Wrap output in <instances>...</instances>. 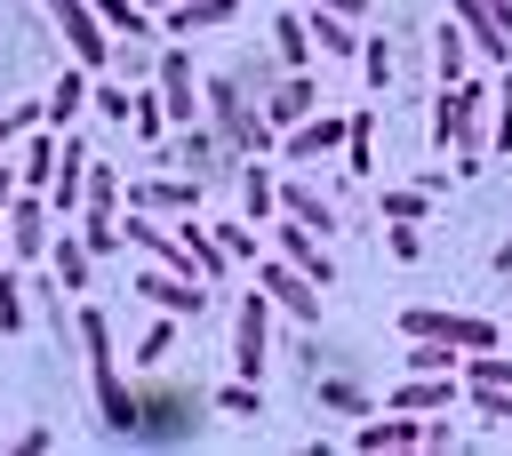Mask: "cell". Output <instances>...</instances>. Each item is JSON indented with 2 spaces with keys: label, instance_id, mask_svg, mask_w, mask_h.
Wrapping results in <instances>:
<instances>
[{
  "label": "cell",
  "instance_id": "cell-1",
  "mask_svg": "<svg viewBox=\"0 0 512 456\" xmlns=\"http://www.w3.org/2000/svg\"><path fill=\"white\" fill-rule=\"evenodd\" d=\"M488 96L496 88H480V80H448L440 96H432V152H456L448 168L456 176H480L488 168Z\"/></svg>",
  "mask_w": 512,
  "mask_h": 456
},
{
  "label": "cell",
  "instance_id": "cell-2",
  "mask_svg": "<svg viewBox=\"0 0 512 456\" xmlns=\"http://www.w3.org/2000/svg\"><path fill=\"white\" fill-rule=\"evenodd\" d=\"M208 408L216 400L200 384H176V376L152 368V384H136V448H184V440H200Z\"/></svg>",
  "mask_w": 512,
  "mask_h": 456
},
{
  "label": "cell",
  "instance_id": "cell-3",
  "mask_svg": "<svg viewBox=\"0 0 512 456\" xmlns=\"http://www.w3.org/2000/svg\"><path fill=\"white\" fill-rule=\"evenodd\" d=\"M40 8H48V24L64 32V56H72V64H88V72H104V64H112V48H120V40L104 32L96 0H40Z\"/></svg>",
  "mask_w": 512,
  "mask_h": 456
},
{
  "label": "cell",
  "instance_id": "cell-4",
  "mask_svg": "<svg viewBox=\"0 0 512 456\" xmlns=\"http://www.w3.org/2000/svg\"><path fill=\"white\" fill-rule=\"evenodd\" d=\"M256 288H264V296H272V312H288L296 328H320V280H312V272H296L280 248H272V256H256Z\"/></svg>",
  "mask_w": 512,
  "mask_h": 456
},
{
  "label": "cell",
  "instance_id": "cell-5",
  "mask_svg": "<svg viewBox=\"0 0 512 456\" xmlns=\"http://www.w3.org/2000/svg\"><path fill=\"white\" fill-rule=\"evenodd\" d=\"M400 336H440L456 352H488L496 344V320L488 312H448V304H408L400 312Z\"/></svg>",
  "mask_w": 512,
  "mask_h": 456
},
{
  "label": "cell",
  "instance_id": "cell-6",
  "mask_svg": "<svg viewBox=\"0 0 512 456\" xmlns=\"http://www.w3.org/2000/svg\"><path fill=\"white\" fill-rule=\"evenodd\" d=\"M264 360H272V296L248 288V296L232 304V368L264 384Z\"/></svg>",
  "mask_w": 512,
  "mask_h": 456
},
{
  "label": "cell",
  "instance_id": "cell-7",
  "mask_svg": "<svg viewBox=\"0 0 512 456\" xmlns=\"http://www.w3.org/2000/svg\"><path fill=\"white\" fill-rule=\"evenodd\" d=\"M152 88H160V104H168V128L208 120V96H200V72H192L184 48H160V56H152Z\"/></svg>",
  "mask_w": 512,
  "mask_h": 456
},
{
  "label": "cell",
  "instance_id": "cell-8",
  "mask_svg": "<svg viewBox=\"0 0 512 456\" xmlns=\"http://www.w3.org/2000/svg\"><path fill=\"white\" fill-rule=\"evenodd\" d=\"M48 240H56V200L48 192H16L8 200V256L16 264H48Z\"/></svg>",
  "mask_w": 512,
  "mask_h": 456
},
{
  "label": "cell",
  "instance_id": "cell-9",
  "mask_svg": "<svg viewBox=\"0 0 512 456\" xmlns=\"http://www.w3.org/2000/svg\"><path fill=\"white\" fill-rule=\"evenodd\" d=\"M448 16L464 24L472 56H488V64H512V0H448Z\"/></svg>",
  "mask_w": 512,
  "mask_h": 456
},
{
  "label": "cell",
  "instance_id": "cell-10",
  "mask_svg": "<svg viewBox=\"0 0 512 456\" xmlns=\"http://www.w3.org/2000/svg\"><path fill=\"white\" fill-rule=\"evenodd\" d=\"M136 296H144L152 312H176V320H200V312H208V280L168 272V264H144V272H136Z\"/></svg>",
  "mask_w": 512,
  "mask_h": 456
},
{
  "label": "cell",
  "instance_id": "cell-11",
  "mask_svg": "<svg viewBox=\"0 0 512 456\" xmlns=\"http://www.w3.org/2000/svg\"><path fill=\"white\" fill-rule=\"evenodd\" d=\"M208 192V176H184V168H160V176H136L128 184V208H152V216H192Z\"/></svg>",
  "mask_w": 512,
  "mask_h": 456
},
{
  "label": "cell",
  "instance_id": "cell-12",
  "mask_svg": "<svg viewBox=\"0 0 512 456\" xmlns=\"http://www.w3.org/2000/svg\"><path fill=\"white\" fill-rule=\"evenodd\" d=\"M152 160H176L184 176H224L232 144H224V136L208 128V120H184V128H176V144H168V152H152Z\"/></svg>",
  "mask_w": 512,
  "mask_h": 456
},
{
  "label": "cell",
  "instance_id": "cell-13",
  "mask_svg": "<svg viewBox=\"0 0 512 456\" xmlns=\"http://www.w3.org/2000/svg\"><path fill=\"white\" fill-rule=\"evenodd\" d=\"M456 400H464V368H440V376H416L408 368L392 384V408H408V416H448Z\"/></svg>",
  "mask_w": 512,
  "mask_h": 456
},
{
  "label": "cell",
  "instance_id": "cell-14",
  "mask_svg": "<svg viewBox=\"0 0 512 456\" xmlns=\"http://www.w3.org/2000/svg\"><path fill=\"white\" fill-rule=\"evenodd\" d=\"M272 248H280L296 272H312L320 288H336V256L320 248V232H312V224H296V216H272Z\"/></svg>",
  "mask_w": 512,
  "mask_h": 456
},
{
  "label": "cell",
  "instance_id": "cell-15",
  "mask_svg": "<svg viewBox=\"0 0 512 456\" xmlns=\"http://www.w3.org/2000/svg\"><path fill=\"white\" fill-rule=\"evenodd\" d=\"M88 384H96V424L112 440H136V384L120 376V360L112 368H88Z\"/></svg>",
  "mask_w": 512,
  "mask_h": 456
},
{
  "label": "cell",
  "instance_id": "cell-16",
  "mask_svg": "<svg viewBox=\"0 0 512 456\" xmlns=\"http://www.w3.org/2000/svg\"><path fill=\"white\" fill-rule=\"evenodd\" d=\"M352 448H360V456H408V448H424V416H408V408L368 416V424L352 432Z\"/></svg>",
  "mask_w": 512,
  "mask_h": 456
},
{
  "label": "cell",
  "instance_id": "cell-17",
  "mask_svg": "<svg viewBox=\"0 0 512 456\" xmlns=\"http://www.w3.org/2000/svg\"><path fill=\"white\" fill-rule=\"evenodd\" d=\"M328 152H344V112H312L280 128V160H328Z\"/></svg>",
  "mask_w": 512,
  "mask_h": 456
},
{
  "label": "cell",
  "instance_id": "cell-18",
  "mask_svg": "<svg viewBox=\"0 0 512 456\" xmlns=\"http://www.w3.org/2000/svg\"><path fill=\"white\" fill-rule=\"evenodd\" d=\"M312 112H320V80H312V72H280L272 96H264V120H272V128H296V120H312Z\"/></svg>",
  "mask_w": 512,
  "mask_h": 456
},
{
  "label": "cell",
  "instance_id": "cell-19",
  "mask_svg": "<svg viewBox=\"0 0 512 456\" xmlns=\"http://www.w3.org/2000/svg\"><path fill=\"white\" fill-rule=\"evenodd\" d=\"M56 160H64V144H56V128L40 120V128L24 136V152H16V176H24V192H48V184H56Z\"/></svg>",
  "mask_w": 512,
  "mask_h": 456
},
{
  "label": "cell",
  "instance_id": "cell-20",
  "mask_svg": "<svg viewBox=\"0 0 512 456\" xmlns=\"http://www.w3.org/2000/svg\"><path fill=\"white\" fill-rule=\"evenodd\" d=\"M48 272H56V288L80 296V288L96 280V248H88L80 232H56V240H48Z\"/></svg>",
  "mask_w": 512,
  "mask_h": 456
},
{
  "label": "cell",
  "instance_id": "cell-21",
  "mask_svg": "<svg viewBox=\"0 0 512 456\" xmlns=\"http://www.w3.org/2000/svg\"><path fill=\"white\" fill-rule=\"evenodd\" d=\"M232 16H240V0H168L160 32H224Z\"/></svg>",
  "mask_w": 512,
  "mask_h": 456
},
{
  "label": "cell",
  "instance_id": "cell-22",
  "mask_svg": "<svg viewBox=\"0 0 512 456\" xmlns=\"http://www.w3.org/2000/svg\"><path fill=\"white\" fill-rule=\"evenodd\" d=\"M240 216H248V224H272V216H280V176H272L264 160H240Z\"/></svg>",
  "mask_w": 512,
  "mask_h": 456
},
{
  "label": "cell",
  "instance_id": "cell-23",
  "mask_svg": "<svg viewBox=\"0 0 512 456\" xmlns=\"http://www.w3.org/2000/svg\"><path fill=\"white\" fill-rule=\"evenodd\" d=\"M96 16H104V32L128 40V48H152V32H160V16H152L144 0H96Z\"/></svg>",
  "mask_w": 512,
  "mask_h": 456
},
{
  "label": "cell",
  "instance_id": "cell-24",
  "mask_svg": "<svg viewBox=\"0 0 512 456\" xmlns=\"http://www.w3.org/2000/svg\"><path fill=\"white\" fill-rule=\"evenodd\" d=\"M304 16H312V48L320 56H360V40H368L360 16H328V8H304Z\"/></svg>",
  "mask_w": 512,
  "mask_h": 456
},
{
  "label": "cell",
  "instance_id": "cell-25",
  "mask_svg": "<svg viewBox=\"0 0 512 456\" xmlns=\"http://www.w3.org/2000/svg\"><path fill=\"white\" fill-rule=\"evenodd\" d=\"M88 80H96L88 64H64V72H56V88L40 96V104H48V128H72V120H80V104H88Z\"/></svg>",
  "mask_w": 512,
  "mask_h": 456
},
{
  "label": "cell",
  "instance_id": "cell-26",
  "mask_svg": "<svg viewBox=\"0 0 512 456\" xmlns=\"http://www.w3.org/2000/svg\"><path fill=\"white\" fill-rule=\"evenodd\" d=\"M88 144H64V160H56V184H48V200H56V216H72L80 200H88Z\"/></svg>",
  "mask_w": 512,
  "mask_h": 456
},
{
  "label": "cell",
  "instance_id": "cell-27",
  "mask_svg": "<svg viewBox=\"0 0 512 456\" xmlns=\"http://www.w3.org/2000/svg\"><path fill=\"white\" fill-rule=\"evenodd\" d=\"M280 216H296V224H312L320 240L336 232V200H328V192H312V184H280Z\"/></svg>",
  "mask_w": 512,
  "mask_h": 456
},
{
  "label": "cell",
  "instance_id": "cell-28",
  "mask_svg": "<svg viewBox=\"0 0 512 456\" xmlns=\"http://www.w3.org/2000/svg\"><path fill=\"white\" fill-rule=\"evenodd\" d=\"M272 56H280V72H304L312 64V16H272Z\"/></svg>",
  "mask_w": 512,
  "mask_h": 456
},
{
  "label": "cell",
  "instance_id": "cell-29",
  "mask_svg": "<svg viewBox=\"0 0 512 456\" xmlns=\"http://www.w3.org/2000/svg\"><path fill=\"white\" fill-rule=\"evenodd\" d=\"M344 168L376 176V112H344Z\"/></svg>",
  "mask_w": 512,
  "mask_h": 456
},
{
  "label": "cell",
  "instance_id": "cell-30",
  "mask_svg": "<svg viewBox=\"0 0 512 456\" xmlns=\"http://www.w3.org/2000/svg\"><path fill=\"white\" fill-rule=\"evenodd\" d=\"M432 64H440V88H448V80H464V64H472V40H464V24H456V16L432 32Z\"/></svg>",
  "mask_w": 512,
  "mask_h": 456
},
{
  "label": "cell",
  "instance_id": "cell-31",
  "mask_svg": "<svg viewBox=\"0 0 512 456\" xmlns=\"http://www.w3.org/2000/svg\"><path fill=\"white\" fill-rule=\"evenodd\" d=\"M376 216H400V224H424V216H432V192H424V184H392V192H376Z\"/></svg>",
  "mask_w": 512,
  "mask_h": 456
},
{
  "label": "cell",
  "instance_id": "cell-32",
  "mask_svg": "<svg viewBox=\"0 0 512 456\" xmlns=\"http://www.w3.org/2000/svg\"><path fill=\"white\" fill-rule=\"evenodd\" d=\"M312 400H320L328 416H368V392H360L352 376H320V384H312Z\"/></svg>",
  "mask_w": 512,
  "mask_h": 456
},
{
  "label": "cell",
  "instance_id": "cell-33",
  "mask_svg": "<svg viewBox=\"0 0 512 456\" xmlns=\"http://www.w3.org/2000/svg\"><path fill=\"white\" fill-rule=\"evenodd\" d=\"M208 400H216V416H264V384H256V376H232V384H216Z\"/></svg>",
  "mask_w": 512,
  "mask_h": 456
},
{
  "label": "cell",
  "instance_id": "cell-34",
  "mask_svg": "<svg viewBox=\"0 0 512 456\" xmlns=\"http://www.w3.org/2000/svg\"><path fill=\"white\" fill-rule=\"evenodd\" d=\"M128 128H136L144 144H160V136H168V104H160V88H136V104H128Z\"/></svg>",
  "mask_w": 512,
  "mask_h": 456
},
{
  "label": "cell",
  "instance_id": "cell-35",
  "mask_svg": "<svg viewBox=\"0 0 512 456\" xmlns=\"http://www.w3.org/2000/svg\"><path fill=\"white\" fill-rule=\"evenodd\" d=\"M80 240L96 248V256H112L128 232H120V208H80Z\"/></svg>",
  "mask_w": 512,
  "mask_h": 456
},
{
  "label": "cell",
  "instance_id": "cell-36",
  "mask_svg": "<svg viewBox=\"0 0 512 456\" xmlns=\"http://www.w3.org/2000/svg\"><path fill=\"white\" fill-rule=\"evenodd\" d=\"M168 352H176V312H160V320L144 328V344H136V368H168Z\"/></svg>",
  "mask_w": 512,
  "mask_h": 456
},
{
  "label": "cell",
  "instance_id": "cell-37",
  "mask_svg": "<svg viewBox=\"0 0 512 456\" xmlns=\"http://www.w3.org/2000/svg\"><path fill=\"white\" fill-rule=\"evenodd\" d=\"M24 288H32L24 272H0V328H8V336H24V320H32V304H24Z\"/></svg>",
  "mask_w": 512,
  "mask_h": 456
},
{
  "label": "cell",
  "instance_id": "cell-38",
  "mask_svg": "<svg viewBox=\"0 0 512 456\" xmlns=\"http://www.w3.org/2000/svg\"><path fill=\"white\" fill-rule=\"evenodd\" d=\"M488 144L512 152V64H504V80H496V96H488Z\"/></svg>",
  "mask_w": 512,
  "mask_h": 456
},
{
  "label": "cell",
  "instance_id": "cell-39",
  "mask_svg": "<svg viewBox=\"0 0 512 456\" xmlns=\"http://www.w3.org/2000/svg\"><path fill=\"white\" fill-rule=\"evenodd\" d=\"M88 104H96L104 120H120V128H128V104H136V88H120V80H104V72H96V80H88Z\"/></svg>",
  "mask_w": 512,
  "mask_h": 456
},
{
  "label": "cell",
  "instance_id": "cell-40",
  "mask_svg": "<svg viewBox=\"0 0 512 456\" xmlns=\"http://www.w3.org/2000/svg\"><path fill=\"white\" fill-rule=\"evenodd\" d=\"M360 72H368V88L384 96V80H392V40H384V32H368V40H360Z\"/></svg>",
  "mask_w": 512,
  "mask_h": 456
},
{
  "label": "cell",
  "instance_id": "cell-41",
  "mask_svg": "<svg viewBox=\"0 0 512 456\" xmlns=\"http://www.w3.org/2000/svg\"><path fill=\"white\" fill-rule=\"evenodd\" d=\"M80 208H120V168L112 160H88V200Z\"/></svg>",
  "mask_w": 512,
  "mask_h": 456
},
{
  "label": "cell",
  "instance_id": "cell-42",
  "mask_svg": "<svg viewBox=\"0 0 512 456\" xmlns=\"http://www.w3.org/2000/svg\"><path fill=\"white\" fill-rule=\"evenodd\" d=\"M464 400H472V416H496V424H512V384H464Z\"/></svg>",
  "mask_w": 512,
  "mask_h": 456
},
{
  "label": "cell",
  "instance_id": "cell-43",
  "mask_svg": "<svg viewBox=\"0 0 512 456\" xmlns=\"http://www.w3.org/2000/svg\"><path fill=\"white\" fill-rule=\"evenodd\" d=\"M216 240H224L232 264H256V224H248V216H240V224H216Z\"/></svg>",
  "mask_w": 512,
  "mask_h": 456
},
{
  "label": "cell",
  "instance_id": "cell-44",
  "mask_svg": "<svg viewBox=\"0 0 512 456\" xmlns=\"http://www.w3.org/2000/svg\"><path fill=\"white\" fill-rule=\"evenodd\" d=\"M384 248H392L400 264H416V256H424V232H416V224H400V216H384Z\"/></svg>",
  "mask_w": 512,
  "mask_h": 456
},
{
  "label": "cell",
  "instance_id": "cell-45",
  "mask_svg": "<svg viewBox=\"0 0 512 456\" xmlns=\"http://www.w3.org/2000/svg\"><path fill=\"white\" fill-rule=\"evenodd\" d=\"M48 448H56V432H48V424H32V432H16V456H48Z\"/></svg>",
  "mask_w": 512,
  "mask_h": 456
},
{
  "label": "cell",
  "instance_id": "cell-46",
  "mask_svg": "<svg viewBox=\"0 0 512 456\" xmlns=\"http://www.w3.org/2000/svg\"><path fill=\"white\" fill-rule=\"evenodd\" d=\"M304 8H328V16H360L368 24V0H304Z\"/></svg>",
  "mask_w": 512,
  "mask_h": 456
},
{
  "label": "cell",
  "instance_id": "cell-47",
  "mask_svg": "<svg viewBox=\"0 0 512 456\" xmlns=\"http://www.w3.org/2000/svg\"><path fill=\"white\" fill-rule=\"evenodd\" d=\"M488 264H496V280L512 272V224H504V240H496V256H488Z\"/></svg>",
  "mask_w": 512,
  "mask_h": 456
},
{
  "label": "cell",
  "instance_id": "cell-48",
  "mask_svg": "<svg viewBox=\"0 0 512 456\" xmlns=\"http://www.w3.org/2000/svg\"><path fill=\"white\" fill-rule=\"evenodd\" d=\"M144 8H152V16H160V8H168V0H144Z\"/></svg>",
  "mask_w": 512,
  "mask_h": 456
}]
</instances>
